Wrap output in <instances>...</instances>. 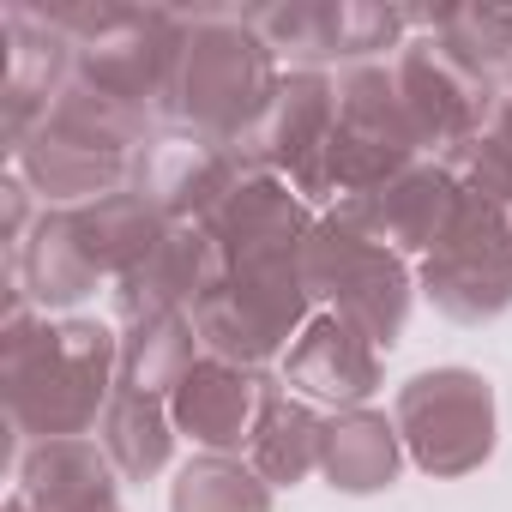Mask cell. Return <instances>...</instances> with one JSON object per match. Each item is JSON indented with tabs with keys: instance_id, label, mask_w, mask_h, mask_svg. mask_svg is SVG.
<instances>
[{
	"instance_id": "6",
	"label": "cell",
	"mask_w": 512,
	"mask_h": 512,
	"mask_svg": "<svg viewBox=\"0 0 512 512\" xmlns=\"http://www.w3.org/2000/svg\"><path fill=\"white\" fill-rule=\"evenodd\" d=\"M326 470L338 476V488H380L392 482L398 470V446H392V428L380 416H350L326 434Z\"/></svg>"
},
{
	"instance_id": "4",
	"label": "cell",
	"mask_w": 512,
	"mask_h": 512,
	"mask_svg": "<svg viewBox=\"0 0 512 512\" xmlns=\"http://www.w3.org/2000/svg\"><path fill=\"white\" fill-rule=\"evenodd\" d=\"M290 380L314 398H362L374 386V350L350 320H320L302 338V350L290 362Z\"/></svg>"
},
{
	"instance_id": "2",
	"label": "cell",
	"mask_w": 512,
	"mask_h": 512,
	"mask_svg": "<svg viewBox=\"0 0 512 512\" xmlns=\"http://www.w3.org/2000/svg\"><path fill=\"white\" fill-rule=\"evenodd\" d=\"M428 290L458 320H482L512 302V247H506L500 217L464 211L446 223V235L434 241V260H428Z\"/></svg>"
},
{
	"instance_id": "1",
	"label": "cell",
	"mask_w": 512,
	"mask_h": 512,
	"mask_svg": "<svg viewBox=\"0 0 512 512\" xmlns=\"http://www.w3.org/2000/svg\"><path fill=\"white\" fill-rule=\"evenodd\" d=\"M398 416H404V434H410L416 458H422L428 470H440V476L470 470V464L488 452V440H494V434H488V428H494L488 386H482L476 374H458V368L410 380Z\"/></svg>"
},
{
	"instance_id": "7",
	"label": "cell",
	"mask_w": 512,
	"mask_h": 512,
	"mask_svg": "<svg viewBox=\"0 0 512 512\" xmlns=\"http://www.w3.org/2000/svg\"><path fill=\"white\" fill-rule=\"evenodd\" d=\"M175 512H266V494L253 488V476H241L235 464H193L175 488Z\"/></svg>"
},
{
	"instance_id": "5",
	"label": "cell",
	"mask_w": 512,
	"mask_h": 512,
	"mask_svg": "<svg viewBox=\"0 0 512 512\" xmlns=\"http://www.w3.org/2000/svg\"><path fill=\"white\" fill-rule=\"evenodd\" d=\"M247 410H253V380L235 374V368H187L181 374V392H175V416L193 440L205 446H241L247 434Z\"/></svg>"
},
{
	"instance_id": "3",
	"label": "cell",
	"mask_w": 512,
	"mask_h": 512,
	"mask_svg": "<svg viewBox=\"0 0 512 512\" xmlns=\"http://www.w3.org/2000/svg\"><path fill=\"white\" fill-rule=\"evenodd\" d=\"M320 241H326L320 253H332V260H338V272H332L338 290L332 296L344 302V314L362 320L374 332V344H392V332L404 320V278L386 260V247L368 241V235H350V229H326Z\"/></svg>"
}]
</instances>
